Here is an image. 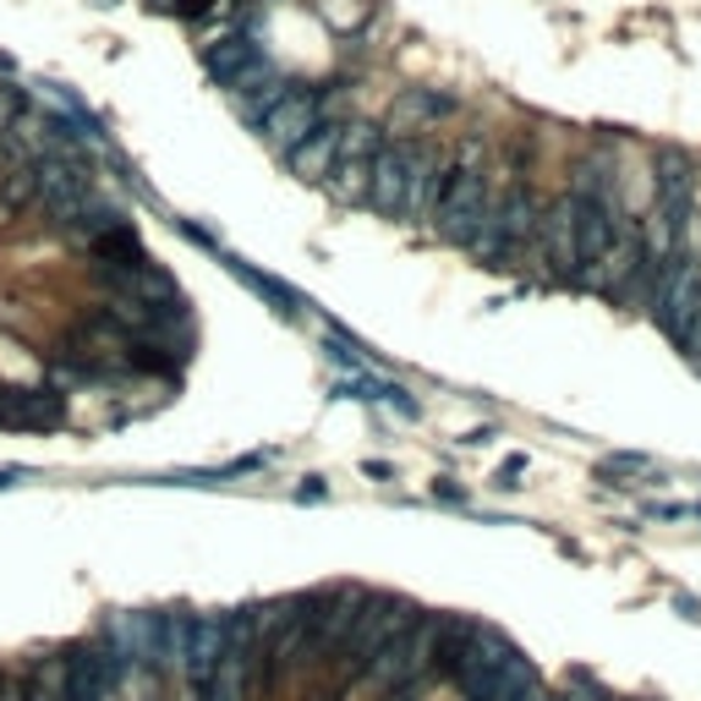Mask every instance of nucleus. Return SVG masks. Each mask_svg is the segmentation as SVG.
Here are the masks:
<instances>
[{
    "mask_svg": "<svg viewBox=\"0 0 701 701\" xmlns=\"http://www.w3.org/2000/svg\"><path fill=\"white\" fill-rule=\"evenodd\" d=\"M488 187H493V170H488V142L482 132H466L460 148L444 159V187H438V203L427 214V225L449 242V247H466L482 225V209H488Z\"/></svg>",
    "mask_w": 701,
    "mask_h": 701,
    "instance_id": "f257e3e1",
    "label": "nucleus"
},
{
    "mask_svg": "<svg viewBox=\"0 0 701 701\" xmlns=\"http://www.w3.org/2000/svg\"><path fill=\"white\" fill-rule=\"evenodd\" d=\"M384 148V127L373 121H346V138H340V153H334V170L323 176L334 187L340 203H368V176H373V159Z\"/></svg>",
    "mask_w": 701,
    "mask_h": 701,
    "instance_id": "423d86ee",
    "label": "nucleus"
},
{
    "mask_svg": "<svg viewBox=\"0 0 701 701\" xmlns=\"http://www.w3.org/2000/svg\"><path fill=\"white\" fill-rule=\"evenodd\" d=\"M603 477H614L619 488H641V482H663V466H652L647 455H608Z\"/></svg>",
    "mask_w": 701,
    "mask_h": 701,
    "instance_id": "ddd939ff",
    "label": "nucleus"
},
{
    "mask_svg": "<svg viewBox=\"0 0 701 701\" xmlns=\"http://www.w3.org/2000/svg\"><path fill=\"white\" fill-rule=\"evenodd\" d=\"M538 214H543V203H538V192H532L527 181L493 176V187H488V209H482V225H477V236L466 242V253H471L477 264H488V269H510V264L532 247Z\"/></svg>",
    "mask_w": 701,
    "mask_h": 701,
    "instance_id": "f03ea898",
    "label": "nucleus"
},
{
    "mask_svg": "<svg viewBox=\"0 0 701 701\" xmlns=\"http://www.w3.org/2000/svg\"><path fill=\"white\" fill-rule=\"evenodd\" d=\"M323 121H329V94H312V88L301 94V88H290L280 105H275V110L258 121V132H264V142H269V148L290 153L296 142L307 138V132H318Z\"/></svg>",
    "mask_w": 701,
    "mask_h": 701,
    "instance_id": "6e6552de",
    "label": "nucleus"
},
{
    "mask_svg": "<svg viewBox=\"0 0 701 701\" xmlns=\"http://www.w3.org/2000/svg\"><path fill=\"white\" fill-rule=\"evenodd\" d=\"M340 138H346V121H323L318 132H307V138H301L296 148H290V153H285V164H290L301 181H323V176L334 170Z\"/></svg>",
    "mask_w": 701,
    "mask_h": 701,
    "instance_id": "9d476101",
    "label": "nucleus"
},
{
    "mask_svg": "<svg viewBox=\"0 0 701 701\" xmlns=\"http://www.w3.org/2000/svg\"><path fill=\"white\" fill-rule=\"evenodd\" d=\"M527 471V455H510L504 466H499V488H516V477Z\"/></svg>",
    "mask_w": 701,
    "mask_h": 701,
    "instance_id": "2eb2a0df",
    "label": "nucleus"
},
{
    "mask_svg": "<svg viewBox=\"0 0 701 701\" xmlns=\"http://www.w3.org/2000/svg\"><path fill=\"white\" fill-rule=\"evenodd\" d=\"M417 138H395L379 148L373 159V176H368V203L390 220H401V203H406V181H412V159H417Z\"/></svg>",
    "mask_w": 701,
    "mask_h": 701,
    "instance_id": "1a4fd4ad",
    "label": "nucleus"
},
{
    "mask_svg": "<svg viewBox=\"0 0 701 701\" xmlns=\"http://www.w3.org/2000/svg\"><path fill=\"white\" fill-rule=\"evenodd\" d=\"M417 614L406 608V603H395V597H362L357 603V619H351V630H346V641H340V652L329 658L340 675H362L406 625H412Z\"/></svg>",
    "mask_w": 701,
    "mask_h": 701,
    "instance_id": "39448f33",
    "label": "nucleus"
},
{
    "mask_svg": "<svg viewBox=\"0 0 701 701\" xmlns=\"http://www.w3.org/2000/svg\"><path fill=\"white\" fill-rule=\"evenodd\" d=\"M691 214H697V159L686 148H658V159H652V214L641 225L647 253L658 264H669L680 253Z\"/></svg>",
    "mask_w": 701,
    "mask_h": 701,
    "instance_id": "7ed1b4c3",
    "label": "nucleus"
},
{
    "mask_svg": "<svg viewBox=\"0 0 701 701\" xmlns=\"http://www.w3.org/2000/svg\"><path fill=\"white\" fill-rule=\"evenodd\" d=\"M532 253L549 269V280H570L575 275V198L560 192L554 203H543L538 231H532Z\"/></svg>",
    "mask_w": 701,
    "mask_h": 701,
    "instance_id": "0eeeda50",
    "label": "nucleus"
},
{
    "mask_svg": "<svg viewBox=\"0 0 701 701\" xmlns=\"http://www.w3.org/2000/svg\"><path fill=\"white\" fill-rule=\"evenodd\" d=\"M433 493H444V499H455V504H460V499H466V488H455V482H449V477H438V482H433Z\"/></svg>",
    "mask_w": 701,
    "mask_h": 701,
    "instance_id": "dca6fc26",
    "label": "nucleus"
},
{
    "mask_svg": "<svg viewBox=\"0 0 701 701\" xmlns=\"http://www.w3.org/2000/svg\"><path fill=\"white\" fill-rule=\"evenodd\" d=\"M697 357H701V329H697Z\"/></svg>",
    "mask_w": 701,
    "mask_h": 701,
    "instance_id": "f3484780",
    "label": "nucleus"
},
{
    "mask_svg": "<svg viewBox=\"0 0 701 701\" xmlns=\"http://www.w3.org/2000/svg\"><path fill=\"white\" fill-rule=\"evenodd\" d=\"M438 187H444V153L422 142L417 159H412V181H406L401 220H427V214H433V203H438Z\"/></svg>",
    "mask_w": 701,
    "mask_h": 701,
    "instance_id": "9b49d317",
    "label": "nucleus"
},
{
    "mask_svg": "<svg viewBox=\"0 0 701 701\" xmlns=\"http://www.w3.org/2000/svg\"><path fill=\"white\" fill-rule=\"evenodd\" d=\"M449 110H455V99H449V94H433V88H412L406 105H401L406 121H438V116H449Z\"/></svg>",
    "mask_w": 701,
    "mask_h": 701,
    "instance_id": "4468645a",
    "label": "nucleus"
},
{
    "mask_svg": "<svg viewBox=\"0 0 701 701\" xmlns=\"http://www.w3.org/2000/svg\"><path fill=\"white\" fill-rule=\"evenodd\" d=\"M647 312H652V318L669 329V340H680L686 351H697V329H701V258L675 253V258L658 269V285H652Z\"/></svg>",
    "mask_w": 701,
    "mask_h": 701,
    "instance_id": "20e7f679",
    "label": "nucleus"
},
{
    "mask_svg": "<svg viewBox=\"0 0 701 701\" xmlns=\"http://www.w3.org/2000/svg\"><path fill=\"white\" fill-rule=\"evenodd\" d=\"M258 61H264V50H258L247 33H225L220 44H209V50H203V66H209V77H214V83H225V88H231L236 77H247Z\"/></svg>",
    "mask_w": 701,
    "mask_h": 701,
    "instance_id": "f8f14e48",
    "label": "nucleus"
}]
</instances>
